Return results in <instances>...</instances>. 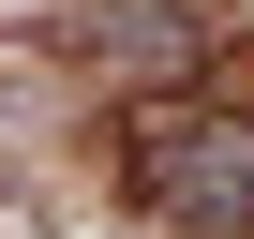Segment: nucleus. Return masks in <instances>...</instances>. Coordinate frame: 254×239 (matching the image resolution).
Returning <instances> with one entry per match:
<instances>
[{
  "label": "nucleus",
  "mask_w": 254,
  "mask_h": 239,
  "mask_svg": "<svg viewBox=\"0 0 254 239\" xmlns=\"http://www.w3.org/2000/svg\"><path fill=\"white\" fill-rule=\"evenodd\" d=\"M135 194L165 224H254V120H165V135H135Z\"/></svg>",
  "instance_id": "1"
}]
</instances>
